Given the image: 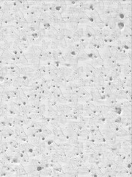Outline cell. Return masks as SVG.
Wrapping results in <instances>:
<instances>
[{
    "label": "cell",
    "instance_id": "obj_3",
    "mask_svg": "<svg viewBox=\"0 0 132 177\" xmlns=\"http://www.w3.org/2000/svg\"><path fill=\"white\" fill-rule=\"evenodd\" d=\"M100 55H101V57L103 59V61H107V60L110 59V58L112 57L108 45H107L101 49V52H100Z\"/></svg>",
    "mask_w": 132,
    "mask_h": 177
},
{
    "label": "cell",
    "instance_id": "obj_14",
    "mask_svg": "<svg viewBox=\"0 0 132 177\" xmlns=\"http://www.w3.org/2000/svg\"><path fill=\"white\" fill-rule=\"evenodd\" d=\"M28 140H29V142L33 144L35 147L38 146L41 141V140H40L39 138H37L36 137H28Z\"/></svg>",
    "mask_w": 132,
    "mask_h": 177
},
{
    "label": "cell",
    "instance_id": "obj_4",
    "mask_svg": "<svg viewBox=\"0 0 132 177\" xmlns=\"http://www.w3.org/2000/svg\"><path fill=\"white\" fill-rule=\"evenodd\" d=\"M1 134L3 139H7L8 137H14V130L12 129V127H10V126H5V129L1 131Z\"/></svg>",
    "mask_w": 132,
    "mask_h": 177
},
{
    "label": "cell",
    "instance_id": "obj_18",
    "mask_svg": "<svg viewBox=\"0 0 132 177\" xmlns=\"http://www.w3.org/2000/svg\"><path fill=\"white\" fill-rule=\"evenodd\" d=\"M8 149V143L7 142H3L0 144V154H3L6 152Z\"/></svg>",
    "mask_w": 132,
    "mask_h": 177
},
{
    "label": "cell",
    "instance_id": "obj_2",
    "mask_svg": "<svg viewBox=\"0 0 132 177\" xmlns=\"http://www.w3.org/2000/svg\"><path fill=\"white\" fill-rule=\"evenodd\" d=\"M63 58H64V59H65L66 63L69 64L71 66L76 65V64H78V63H79L76 57L71 56V55H70L69 53H67V52H63Z\"/></svg>",
    "mask_w": 132,
    "mask_h": 177
},
{
    "label": "cell",
    "instance_id": "obj_16",
    "mask_svg": "<svg viewBox=\"0 0 132 177\" xmlns=\"http://www.w3.org/2000/svg\"><path fill=\"white\" fill-rule=\"evenodd\" d=\"M111 31L107 27H104L103 29H101V38L103 39H106V38H108L110 35Z\"/></svg>",
    "mask_w": 132,
    "mask_h": 177
},
{
    "label": "cell",
    "instance_id": "obj_6",
    "mask_svg": "<svg viewBox=\"0 0 132 177\" xmlns=\"http://www.w3.org/2000/svg\"><path fill=\"white\" fill-rule=\"evenodd\" d=\"M24 78H22V76H18L16 78H13V81L12 86L13 88H22V84H23Z\"/></svg>",
    "mask_w": 132,
    "mask_h": 177
},
{
    "label": "cell",
    "instance_id": "obj_7",
    "mask_svg": "<svg viewBox=\"0 0 132 177\" xmlns=\"http://www.w3.org/2000/svg\"><path fill=\"white\" fill-rule=\"evenodd\" d=\"M90 64L92 66V67H95V68L103 67V65H104V63H103V61L102 58H101V57L95 58V59H92L91 61L90 62Z\"/></svg>",
    "mask_w": 132,
    "mask_h": 177
},
{
    "label": "cell",
    "instance_id": "obj_5",
    "mask_svg": "<svg viewBox=\"0 0 132 177\" xmlns=\"http://www.w3.org/2000/svg\"><path fill=\"white\" fill-rule=\"evenodd\" d=\"M84 37L86 38V39L95 37V29L92 27L90 25H86L84 29Z\"/></svg>",
    "mask_w": 132,
    "mask_h": 177
},
{
    "label": "cell",
    "instance_id": "obj_10",
    "mask_svg": "<svg viewBox=\"0 0 132 177\" xmlns=\"http://www.w3.org/2000/svg\"><path fill=\"white\" fill-rule=\"evenodd\" d=\"M65 52L69 53L70 55H71V56H75V57H76V55L78 54L79 51L74 45H71V46L67 47V48H66V50H65Z\"/></svg>",
    "mask_w": 132,
    "mask_h": 177
},
{
    "label": "cell",
    "instance_id": "obj_19",
    "mask_svg": "<svg viewBox=\"0 0 132 177\" xmlns=\"http://www.w3.org/2000/svg\"><path fill=\"white\" fill-rule=\"evenodd\" d=\"M58 46H59V48L60 50H65L66 48H67L68 45L66 44L65 39H62V40H58Z\"/></svg>",
    "mask_w": 132,
    "mask_h": 177
},
{
    "label": "cell",
    "instance_id": "obj_13",
    "mask_svg": "<svg viewBox=\"0 0 132 177\" xmlns=\"http://www.w3.org/2000/svg\"><path fill=\"white\" fill-rule=\"evenodd\" d=\"M52 171H53V169L52 167H44V168H43L42 170L41 171H39L40 172V174H41V176H52Z\"/></svg>",
    "mask_w": 132,
    "mask_h": 177
},
{
    "label": "cell",
    "instance_id": "obj_17",
    "mask_svg": "<svg viewBox=\"0 0 132 177\" xmlns=\"http://www.w3.org/2000/svg\"><path fill=\"white\" fill-rule=\"evenodd\" d=\"M8 143V146L13 147L15 148H18V146H19L20 142L18 141H17L16 139H12V140H10L7 142Z\"/></svg>",
    "mask_w": 132,
    "mask_h": 177
},
{
    "label": "cell",
    "instance_id": "obj_20",
    "mask_svg": "<svg viewBox=\"0 0 132 177\" xmlns=\"http://www.w3.org/2000/svg\"><path fill=\"white\" fill-rule=\"evenodd\" d=\"M97 46H96V49H102L105 47V43L103 41V39L102 38H97Z\"/></svg>",
    "mask_w": 132,
    "mask_h": 177
},
{
    "label": "cell",
    "instance_id": "obj_12",
    "mask_svg": "<svg viewBox=\"0 0 132 177\" xmlns=\"http://www.w3.org/2000/svg\"><path fill=\"white\" fill-rule=\"evenodd\" d=\"M60 106H61L62 113H63V115L67 116L68 114L72 112L73 109L68 104H60Z\"/></svg>",
    "mask_w": 132,
    "mask_h": 177
},
{
    "label": "cell",
    "instance_id": "obj_11",
    "mask_svg": "<svg viewBox=\"0 0 132 177\" xmlns=\"http://www.w3.org/2000/svg\"><path fill=\"white\" fill-rule=\"evenodd\" d=\"M13 81V78L10 76V75H7V76L5 78L4 81L2 82V86L4 87L10 88V86H12Z\"/></svg>",
    "mask_w": 132,
    "mask_h": 177
},
{
    "label": "cell",
    "instance_id": "obj_8",
    "mask_svg": "<svg viewBox=\"0 0 132 177\" xmlns=\"http://www.w3.org/2000/svg\"><path fill=\"white\" fill-rule=\"evenodd\" d=\"M76 57L79 62L85 61L90 59L89 56H88V55L87 53V52L85 51V50H84V51H79L78 52V54L76 55Z\"/></svg>",
    "mask_w": 132,
    "mask_h": 177
},
{
    "label": "cell",
    "instance_id": "obj_9",
    "mask_svg": "<svg viewBox=\"0 0 132 177\" xmlns=\"http://www.w3.org/2000/svg\"><path fill=\"white\" fill-rule=\"evenodd\" d=\"M54 119H55L56 121L59 123V124L61 126H65L68 122V119L66 117V116L63 115V114H58L56 117H54Z\"/></svg>",
    "mask_w": 132,
    "mask_h": 177
},
{
    "label": "cell",
    "instance_id": "obj_1",
    "mask_svg": "<svg viewBox=\"0 0 132 177\" xmlns=\"http://www.w3.org/2000/svg\"><path fill=\"white\" fill-rule=\"evenodd\" d=\"M16 97L19 99V101L21 102L23 106H25V105H27L29 103V99H28L27 96H26V93L24 92L22 88H18V95H17Z\"/></svg>",
    "mask_w": 132,
    "mask_h": 177
},
{
    "label": "cell",
    "instance_id": "obj_15",
    "mask_svg": "<svg viewBox=\"0 0 132 177\" xmlns=\"http://www.w3.org/2000/svg\"><path fill=\"white\" fill-rule=\"evenodd\" d=\"M79 27V24L76 23V22H69V23H67V28L70 31H73V32H76L77 31Z\"/></svg>",
    "mask_w": 132,
    "mask_h": 177
}]
</instances>
